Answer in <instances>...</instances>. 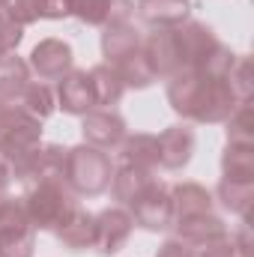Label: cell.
Masks as SVG:
<instances>
[{
    "mask_svg": "<svg viewBox=\"0 0 254 257\" xmlns=\"http://www.w3.org/2000/svg\"><path fill=\"white\" fill-rule=\"evenodd\" d=\"M120 159L126 165L135 168H150L156 171L159 168V144H156V135H126V141L120 144Z\"/></svg>",
    "mask_w": 254,
    "mask_h": 257,
    "instance_id": "22",
    "label": "cell"
},
{
    "mask_svg": "<svg viewBox=\"0 0 254 257\" xmlns=\"http://www.w3.org/2000/svg\"><path fill=\"white\" fill-rule=\"evenodd\" d=\"M24 209H27V218L33 221L36 230H60L69 215L81 206L78 203V194L72 192L63 183V177H45V180H36L30 186H24Z\"/></svg>",
    "mask_w": 254,
    "mask_h": 257,
    "instance_id": "4",
    "label": "cell"
},
{
    "mask_svg": "<svg viewBox=\"0 0 254 257\" xmlns=\"http://www.w3.org/2000/svg\"><path fill=\"white\" fill-rule=\"evenodd\" d=\"M102 54H105V63L111 66L126 87H150L156 81L150 60H147V51H144V36L132 27V24H114V27H105L102 33Z\"/></svg>",
    "mask_w": 254,
    "mask_h": 257,
    "instance_id": "2",
    "label": "cell"
},
{
    "mask_svg": "<svg viewBox=\"0 0 254 257\" xmlns=\"http://www.w3.org/2000/svg\"><path fill=\"white\" fill-rule=\"evenodd\" d=\"M3 197H6V194H0V200H3Z\"/></svg>",
    "mask_w": 254,
    "mask_h": 257,
    "instance_id": "35",
    "label": "cell"
},
{
    "mask_svg": "<svg viewBox=\"0 0 254 257\" xmlns=\"http://www.w3.org/2000/svg\"><path fill=\"white\" fill-rule=\"evenodd\" d=\"M156 144H159V168L180 171L194 156V128L186 123L168 126L162 135H156Z\"/></svg>",
    "mask_w": 254,
    "mask_h": 257,
    "instance_id": "14",
    "label": "cell"
},
{
    "mask_svg": "<svg viewBox=\"0 0 254 257\" xmlns=\"http://www.w3.org/2000/svg\"><path fill=\"white\" fill-rule=\"evenodd\" d=\"M93 218H96V242H93V248L105 257L123 251V245L129 242V236L135 230V221H132L129 209H123V206H108V209L96 212Z\"/></svg>",
    "mask_w": 254,
    "mask_h": 257,
    "instance_id": "10",
    "label": "cell"
},
{
    "mask_svg": "<svg viewBox=\"0 0 254 257\" xmlns=\"http://www.w3.org/2000/svg\"><path fill=\"white\" fill-rule=\"evenodd\" d=\"M9 3H12V0H0V15H6V12H9Z\"/></svg>",
    "mask_w": 254,
    "mask_h": 257,
    "instance_id": "34",
    "label": "cell"
},
{
    "mask_svg": "<svg viewBox=\"0 0 254 257\" xmlns=\"http://www.w3.org/2000/svg\"><path fill=\"white\" fill-rule=\"evenodd\" d=\"M12 105L24 108L27 114L39 117V120H45V117H51V114H54L57 99H54V93H51V87H48L45 81H30V84L18 93V99H15Z\"/></svg>",
    "mask_w": 254,
    "mask_h": 257,
    "instance_id": "24",
    "label": "cell"
},
{
    "mask_svg": "<svg viewBox=\"0 0 254 257\" xmlns=\"http://www.w3.org/2000/svg\"><path fill=\"white\" fill-rule=\"evenodd\" d=\"M156 183H159L156 171H150V168H135V165H126V162H123V165L114 171L108 189L114 192V197H117L120 203L132 206L135 200H141L144 194L150 192Z\"/></svg>",
    "mask_w": 254,
    "mask_h": 257,
    "instance_id": "16",
    "label": "cell"
},
{
    "mask_svg": "<svg viewBox=\"0 0 254 257\" xmlns=\"http://www.w3.org/2000/svg\"><path fill=\"white\" fill-rule=\"evenodd\" d=\"M81 135H84V144L111 153V150H120L129 128L117 108H93L81 117Z\"/></svg>",
    "mask_w": 254,
    "mask_h": 257,
    "instance_id": "8",
    "label": "cell"
},
{
    "mask_svg": "<svg viewBox=\"0 0 254 257\" xmlns=\"http://www.w3.org/2000/svg\"><path fill=\"white\" fill-rule=\"evenodd\" d=\"M21 39H24V27L15 24L9 15H0V60L12 57L15 48L21 45Z\"/></svg>",
    "mask_w": 254,
    "mask_h": 257,
    "instance_id": "30",
    "label": "cell"
},
{
    "mask_svg": "<svg viewBox=\"0 0 254 257\" xmlns=\"http://www.w3.org/2000/svg\"><path fill=\"white\" fill-rule=\"evenodd\" d=\"M6 15L15 24L27 27L39 18H69L72 6H69V0H12Z\"/></svg>",
    "mask_w": 254,
    "mask_h": 257,
    "instance_id": "19",
    "label": "cell"
},
{
    "mask_svg": "<svg viewBox=\"0 0 254 257\" xmlns=\"http://www.w3.org/2000/svg\"><path fill=\"white\" fill-rule=\"evenodd\" d=\"M111 177H114V168L105 150H96L90 144H78L66 150L63 183L78 197H96V194L108 192Z\"/></svg>",
    "mask_w": 254,
    "mask_h": 257,
    "instance_id": "5",
    "label": "cell"
},
{
    "mask_svg": "<svg viewBox=\"0 0 254 257\" xmlns=\"http://www.w3.org/2000/svg\"><path fill=\"white\" fill-rule=\"evenodd\" d=\"M0 156H3V153H0Z\"/></svg>",
    "mask_w": 254,
    "mask_h": 257,
    "instance_id": "36",
    "label": "cell"
},
{
    "mask_svg": "<svg viewBox=\"0 0 254 257\" xmlns=\"http://www.w3.org/2000/svg\"><path fill=\"white\" fill-rule=\"evenodd\" d=\"M69 6L75 18L102 30L114 24H129V18L135 15V0H69Z\"/></svg>",
    "mask_w": 254,
    "mask_h": 257,
    "instance_id": "12",
    "label": "cell"
},
{
    "mask_svg": "<svg viewBox=\"0 0 254 257\" xmlns=\"http://www.w3.org/2000/svg\"><path fill=\"white\" fill-rule=\"evenodd\" d=\"M254 117L251 102H239L236 111L227 117V144H254Z\"/></svg>",
    "mask_w": 254,
    "mask_h": 257,
    "instance_id": "28",
    "label": "cell"
},
{
    "mask_svg": "<svg viewBox=\"0 0 254 257\" xmlns=\"http://www.w3.org/2000/svg\"><path fill=\"white\" fill-rule=\"evenodd\" d=\"M30 84V66L21 57H6L0 60V99L3 102H15L18 93Z\"/></svg>",
    "mask_w": 254,
    "mask_h": 257,
    "instance_id": "27",
    "label": "cell"
},
{
    "mask_svg": "<svg viewBox=\"0 0 254 257\" xmlns=\"http://www.w3.org/2000/svg\"><path fill=\"white\" fill-rule=\"evenodd\" d=\"M36 227L27 218L21 197L0 200V257H33Z\"/></svg>",
    "mask_w": 254,
    "mask_h": 257,
    "instance_id": "7",
    "label": "cell"
},
{
    "mask_svg": "<svg viewBox=\"0 0 254 257\" xmlns=\"http://www.w3.org/2000/svg\"><path fill=\"white\" fill-rule=\"evenodd\" d=\"M129 215L135 224H141L144 230H168L174 224V200H171V186H165L162 180L144 194L141 200H135L129 206Z\"/></svg>",
    "mask_w": 254,
    "mask_h": 257,
    "instance_id": "9",
    "label": "cell"
},
{
    "mask_svg": "<svg viewBox=\"0 0 254 257\" xmlns=\"http://www.w3.org/2000/svg\"><path fill=\"white\" fill-rule=\"evenodd\" d=\"M9 183H12V168H9L6 156H0V194H6Z\"/></svg>",
    "mask_w": 254,
    "mask_h": 257,
    "instance_id": "33",
    "label": "cell"
},
{
    "mask_svg": "<svg viewBox=\"0 0 254 257\" xmlns=\"http://www.w3.org/2000/svg\"><path fill=\"white\" fill-rule=\"evenodd\" d=\"M171 200H174V221L189 218V215L212 212V194L200 183H177V186H171Z\"/></svg>",
    "mask_w": 254,
    "mask_h": 257,
    "instance_id": "21",
    "label": "cell"
},
{
    "mask_svg": "<svg viewBox=\"0 0 254 257\" xmlns=\"http://www.w3.org/2000/svg\"><path fill=\"white\" fill-rule=\"evenodd\" d=\"M54 236L63 242L69 251H84V248H93L96 242V218L93 212H87L84 206H78L69 221H66L60 230H54Z\"/></svg>",
    "mask_w": 254,
    "mask_h": 257,
    "instance_id": "20",
    "label": "cell"
},
{
    "mask_svg": "<svg viewBox=\"0 0 254 257\" xmlns=\"http://www.w3.org/2000/svg\"><path fill=\"white\" fill-rule=\"evenodd\" d=\"M174 36H177V51H180L183 69L227 75V69L236 60V54L215 36V30L200 21H186L174 27Z\"/></svg>",
    "mask_w": 254,
    "mask_h": 257,
    "instance_id": "3",
    "label": "cell"
},
{
    "mask_svg": "<svg viewBox=\"0 0 254 257\" xmlns=\"http://www.w3.org/2000/svg\"><path fill=\"white\" fill-rule=\"evenodd\" d=\"M168 102L183 120L191 123H227V117L239 105L224 75L194 69H183L168 78Z\"/></svg>",
    "mask_w": 254,
    "mask_h": 257,
    "instance_id": "1",
    "label": "cell"
},
{
    "mask_svg": "<svg viewBox=\"0 0 254 257\" xmlns=\"http://www.w3.org/2000/svg\"><path fill=\"white\" fill-rule=\"evenodd\" d=\"M39 141H42V120L0 99V153L6 156V162H15L24 153L36 150Z\"/></svg>",
    "mask_w": 254,
    "mask_h": 257,
    "instance_id": "6",
    "label": "cell"
},
{
    "mask_svg": "<svg viewBox=\"0 0 254 257\" xmlns=\"http://www.w3.org/2000/svg\"><path fill=\"white\" fill-rule=\"evenodd\" d=\"M156 257H197V248H194V245H189L186 239L174 236V239H165V242L159 245Z\"/></svg>",
    "mask_w": 254,
    "mask_h": 257,
    "instance_id": "31",
    "label": "cell"
},
{
    "mask_svg": "<svg viewBox=\"0 0 254 257\" xmlns=\"http://www.w3.org/2000/svg\"><path fill=\"white\" fill-rule=\"evenodd\" d=\"M72 63H75L72 48L63 39H42L30 51V60H27L30 72L39 81H60V78H66L72 72Z\"/></svg>",
    "mask_w": 254,
    "mask_h": 257,
    "instance_id": "11",
    "label": "cell"
},
{
    "mask_svg": "<svg viewBox=\"0 0 254 257\" xmlns=\"http://www.w3.org/2000/svg\"><path fill=\"white\" fill-rule=\"evenodd\" d=\"M135 12L153 30L156 27H180L189 21L191 3L189 0H138Z\"/></svg>",
    "mask_w": 254,
    "mask_h": 257,
    "instance_id": "18",
    "label": "cell"
},
{
    "mask_svg": "<svg viewBox=\"0 0 254 257\" xmlns=\"http://www.w3.org/2000/svg\"><path fill=\"white\" fill-rule=\"evenodd\" d=\"M144 51L156 78H174L177 72H183L174 27H156L150 36H144Z\"/></svg>",
    "mask_w": 254,
    "mask_h": 257,
    "instance_id": "13",
    "label": "cell"
},
{
    "mask_svg": "<svg viewBox=\"0 0 254 257\" xmlns=\"http://www.w3.org/2000/svg\"><path fill=\"white\" fill-rule=\"evenodd\" d=\"M215 197L221 200L224 209H230V212H236V215H242V218L248 221V209H251V200H254V183L224 180V177H221V183H218V189H215Z\"/></svg>",
    "mask_w": 254,
    "mask_h": 257,
    "instance_id": "26",
    "label": "cell"
},
{
    "mask_svg": "<svg viewBox=\"0 0 254 257\" xmlns=\"http://www.w3.org/2000/svg\"><path fill=\"white\" fill-rule=\"evenodd\" d=\"M224 78H227V84L233 87L236 99H239V102H248V96H251V60H248V57H236Z\"/></svg>",
    "mask_w": 254,
    "mask_h": 257,
    "instance_id": "29",
    "label": "cell"
},
{
    "mask_svg": "<svg viewBox=\"0 0 254 257\" xmlns=\"http://www.w3.org/2000/svg\"><path fill=\"white\" fill-rule=\"evenodd\" d=\"M197 257H236V251H233V242L227 236V239H218V242H209V245L197 248Z\"/></svg>",
    "mask_w": 254,
    "mask_h": 257,
    "instance_id": "32",
    "label": "cell"
},
{
    "mask_svg": "<svg viewBox=\"0 0 254 257\" xmlns=\"http://www.w3.org/2000/svg\"><path fill=\"white\" fill-rule=\"evenodd\" d=\"M90 81H93V93H96V108H114L123 99V93H126L123 78L108 63L93 66L90 69Z\"/></svg>",
    "mask_w": 254,
    "mask_h": 257,
    "instance_id": "23",
    "label": "cell"
},
{
    "mask_svg": "<svg viewBox=\"0 0 254 257\" xmlns=\"http://www.w3.org/2000/svg\"><path fill=\"white\" fill-rule=\"evenodd\" d=\"M171 227H177V230H180V239H186L194 248H203V245H209V242H218V239H227V236H230L227 224H224L215 212L180 218V221H174Z\"/></svg>",
    "mask_w": 254,
    "mask_h": 257,
    "instance_id": "17",
    "label": "cell"
},
{
    "mask_svg": "<svg viewBox=\"0 0 254 257\" xmlns=\"http://www.w3.org/2000/svg\"><path fill=\"white\" fill-rule=\"evenodd\" d=\"M221 168H224V180L254 183V144H227Z\"/></svg>",
    "mask_w": 254,
    "mask_h": 257,
    "instance_id": "25",
    "label": "cell"
},
{
    "mask_svg": "<svg viewBox=\"0 0 254 257\" xmlns=\"http://www.w3.org/2000/svg\"><path fill=\"white\" fill-rule=\"evenodd\" d=\"M57 102L66 114H78V117L96 108V93H93V81L87 69H72L66 78H60Z\"/></svg>",
    "mask_w": 254,
    "mask_h": 257,
    "instance_id": "15",
    "label": "cell"
}]
</instances>
